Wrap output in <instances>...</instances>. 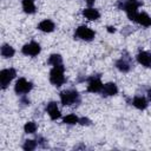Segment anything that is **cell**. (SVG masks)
Instances as JSON below:
<instances>
[{"label": "cell", "mask_w": 151, "mask_h": 151, "mask_svg": "<svg viewBox=\"0 0 151 151\" xmlns=\"http://www.w3.org/2000/svg\"><path fill=\"white\" fill-rule=\"evenodd\" d=\"M50 81L55 86H61L65 83L63 64L61 65H57L51 70V72H50Z\"/></svg>", "instance_id": "obj_1"}, {"label": "cell", "mask_w": 151, "mask_h": 151, "mask_svg": "<svg viewBox=\"0 0 151 151\" xmlns=\"http://www.w3.org/2000/svg\"><path fill=\"white\" fill-rule=\"evenodd\" d=\"M79 99V94L74 90H67L63 91L60 93V100L63 105H72Z\"/></svg>", "instance_id": "obj_2"}, {"label": "cell", "mask_w": 151, "mask_h": 151, "mask_svg": "<svg viewBox=\"0 0 151 151\" xmlns=\"http://www.w3.org/2000/svg\"><path fill=\"white\" fill-rule=\"evenodd\" d=\"M17 76V72L14 68H6V70H2L0 72V81H1V87L5 90L9 83L14 79V77Z\"/></svg>", "instance_id": "obj_3"}, {"label": "cell", "mask_w": 151, "mask_h": 151, "mask_svg": "<svg viewBox=\"0 0 151 151\" xmlns=\"http://www.w3.org/2000/svg\"><path fill=\"white\" fill-rule=\"evenodd\" d=\"M138 6L139 4H137L136 1H130L127 4H125L123 6V8L126 11V14L129 17L130 20H133L136 21L137 20V17H138Z\"/></svg>", "instance_id": "obj_4"}, {"label": "cell", "mask_w": 151, "mask_h": 151, "mask_svg": "<svg viewBox=\"0 0 151 151\" xmlns=\"http://www.w3.org/2000/svg\"><path fill=\"white\" fill-rule=\"evenodd\" d=\"M76 37L83 39V40H86V41H90L94 38V32L88 28L87 26H79L77 29H76Z\"/></svg>", "instance_id": "obj_5"}, {"label": "cell", "mask_w": 151, "mask_h": 151, "mask_svg": "<svg viewBox=\"0 0 151 151\" xmlns=\"http://www.w3.org/2000/svg\"><path fill=\"white\" fill-rule=\"evenodd\" d=\"M40 45L35 41H31L29 44H26L22 47V53L26 55H31V57H35L40 53Z\"/></svg>", "instance_id": "obj_6"}, {"label": "cell", "mask_w": 151, "mask_h": 151, "mask_svg": "<svg viewBox=\"0 0 151 151\" xmlns=\"http://www.w3.org/2000/svg\"><path fill=\"white\" fill-rule=\"evenodd\" d=\"M32 90V83L27 81L25 78H20L17 83H15V92L18 94H22V93H28Z\"/></svg>", "instance_id": "obj_7"}, {"label": "cell", "mask_w": 151, "mask_h": 151, "mask_svg": "<svg viewBox=\"0 0 151 151\" xmlns=\"http://www.w3.org/2000/svg\"><path fill=\"white\" fill-rule=\"evenodd\" d=\"M137 60L139 64H142L145 67H151V53L143 51L137 54Z\"/></svg>", "instance_id": "obj_8"}, {"label": "cell", "mask_w": 151, "mask_h": 151, "mask_svg": "<svg viewBox=\"0 0 151 151\" xmlns=\"http://www.w3.org/2000/svg\"><path fill=\"white\" fill-rule=\"evenodd\" d=\"M46 110H47V113L50 114L51 119L54 120V119H58V118L60 117V111H59V109H58V106H57V103H54V101L48 103Z\"/></svg>", "instance_id": "obj_9"}, {"label": "cell", "mask_w": 151, "mask_h": 151, "mask_svg": "<svg viewBox=\"0 0 151 151\" xmlns=\"http://www.w3.org/2000/svg\"><path fill=\"white\" fill-rule=\"evenodd\" d=\"M101 88H103V84L98 78H92L90 80L88 85H87V91L88 92H93V93L99 92V91H101Z\"/></svg>", "instance_id": "obj_10"}, {"label": "cell", "mask_w": 151, "mask_h": 151, "mask_svg": "<svg viewBox=\"0 0 151 151\" xmlns=\"http://www.w3.org/2000/svg\"><path fill=\"white\" fill-rule=\"evenodd\" d=\"M101 92L104 96H114L118 92V88H117V85L114 83H107V84L103 85Z\"/></svg>", "instance_id": "obj_11"}, {"label": "cell", "mask_w": 151, "mask_h": 151, "mask_svg": "<svg viewBox=\"0 0 151 151\" xmlns=\"http://www.w3.org/2000/svg\"><path fill=\"white\" fill-rule=\"evenodd\" d=\"M83 15L88 20H97L100 17L99 12L97 9H94V8H85L83 11Z\"/></svg>", "instance_id": "obj_12"}, {"label": "cell", "mask_w": 151, "mask_h": 151, "mask_svg": "<svg viewBox=\"0 0 151 151\" xmlns=\"http://www.w3.org/2000/svg\"><path fill=\"white\" fill-rule=\"evenodd\" d=\"M38 28H39L40 31H42V32H52V31L54 29V24H53V21L46 19V20H42V21L39 24Z\"/></svg>", "instance_id": "obj_13"}, {"label": "cell", "mask_w": 151, "mask_h": 151, "mask_svg": "<svg viewBox=\"0 0 151 151\" xmlns=\"http://www.w3.org/2000/svg\"><path fill=\"white\" fill-rule=\"evenodd\" d=\"M140 25L143 26H151V17H149L146 13H138V17H137V20Z\"/></svg>", "instance_id": "obj_14"}, {"label": "cell", "mask_w": 151, "mask_h": 151, "mask_svg": "<svg viewBox=\"0 0 151 151\" xmlns=\"http://www.w3.org/2000/svg\"><path fill=\"white\" fill-rule=\"evenodd\" d=\"M133 106H136L139 110H144L147 106V101L144 97H134L133 98Z\"/></svg>", "instance_id": "obj_15"}, {"label": "cell", "mask_w": 151, "mask_h": 151, "mask_svg": "<svg viewBox=\"0 0 151 151\" xmlns=\"http://www.w3.org/2000/svg\"><path fill=\"white\" fill-rule=\"evenodd\" d=\"M22 8L26 13L31 14L35 12V6H34V1L33 0H22Z\"/></svg>", "instance_id": "obj_16"}, {"label": "cell", "mask_w": 151, "mask_h": 151, "mask_svg": "<svg viewBox=\"0 0 151 151\" xmlns=\"http://www.w3.org/2000/svg\"><path fill=\"white\" fill-rule=\"evenodd\" d=\"M1 55L5 58H11L14 55V48L9 45H2L1 47Z\"/></svg>", "instance_id": "obj_17"}, {"label": "cell", "mask_w": 151, "mask_h": 151, "mask_svg": "<svg viewBox=\"0 0 151 151\" xmlns=\"http://www.w3.org/2000/svg\"><path fill=\"white\" fill-rule=\"evenodd\" d=\"M116 66H117V68H118L119 71H122V72H127V71L130 70V64H129L127 61H125L123 58L117 61Z\"/></svg>", "instance_id": "obj_18"}, {"label": "cell", "mask_w": 151, "mask_h": 151, "mask_svg": "<svg viewBox=\"0 0 151 151\" xmlns=\"http://www.w3.org/2000/svg\"><path fill=\"white\" fill-rule=\"evenodd\" d=\"M48 63H50L51 65H53V66L61 65L63 58H61V55H59V54H52V55L50 57V59H48Z\"/></svg>", "instance_id": "obj_19"}, {"label": "cell", "mask_w": 151, "mask_h": 151, "mask_svg": "<svg viewBox=\"0 0 151 151\" xmlns=\"http://www.w3.org/2000/svg\"><path fill=\"white\" fill-rule=\"evenodd\" d=\"M24 130H25L26 133H34L37 131V124L34 122H28V123L25 124Z\"/></svg>", "instance_id": "obj_20"}, {"label": "cell", "mask_w": 151, "mask_h": 151, "mask_svg": "<svg viewBox=\"0 0 151 151\" xmlns=\"http://www.w3.org/2000/svg\"><path fill=\"white\" fill-rule=\"evenodd\" d=\"M63 120H64L65 124H70V125H73V124L79 123V119H78V117H77L76 114H68V116H66Z\"/></svg>", "instance_id": "obj_21"}, {"label": "cell", "mask_w": 151, "mask_h": 151, "mask_svg": "<svg viewBox=\"0 0 151 151\" xmlns=\"http://www.w3.org/2000/svg\"><path fill=\"white\" fill-rule=\"evenodd\" d=\"M35 146H37V142H34V140H32V139L26 140V142H25V144H24V149H25V150H27V151L34 150V149H35Z\"/></svg>", "instance_id": "obj_22"}, {"label": "cell", "mask_w": 151, "mask_h": 151, "mask_svg": "<svg viewBox=\"0 0 151 151\" xmlns=\"http://www.w3.org/2000/svg\"><path fill=\"white\" fill-rule=\"evenodd\" d=\"M79 123H80L81 125H88V124H90V120H88L87 118H80V119H79Z\"/></svg>", "instance_id": "obj_23"}, {"label": "cell", "mask_w": 151, "mask_h": 151, "mask_svg": "<svg viewBox=\"0 0 151 151\" xmlns=\"http://www.w3.org/2000/svg\"><path fill=\"white\" fill-rule=\"evenodd\" d=\"M107 31H109L110 33H114V32H116V28L112 27V26H109V27H107Z\"/></svg>", "instance_id": "obj_24"}, {"label": "cell", "mask_w": 151, "mask_h": 151, "mask_svg": "<svg viewBox=\"0 0 151 151\" xmlns=\"http://www.w3.org/2000/svg\"><path fill=\"white\" fill-rule=\"evenodd\" d=\"M147 97H149V99L151 100V88L147 90Z\"/></svg>", "instance_id": "obj_25"}, {"label": "cell", "mask_w": 151, "mask_h": 151, "mask_svg": "<svg viewBox=\"0 0 151 151\" xmlns=\"http://www.w3.org/2000/svg\"><path fill=\"white\" fill-rule=\"evenodd\" d=\"M86 1H87L88 5H92V2H93V0H86Z\"/></svg>", "instance_id": "obj_26"}, {"label": "cell", "mask_w": 151, "mask_h": 151, "mask_svg": "<svg viewBox=\"0 0 151 151\" xmlns=\"http://www.w3.org/2000/svg\"><path fill=\"white\" fill-rule=\"evenodd\" d=\"M130 1H136V0H130Z\"/></svg>", "instance_id": "obj_27"}]
</instances>
